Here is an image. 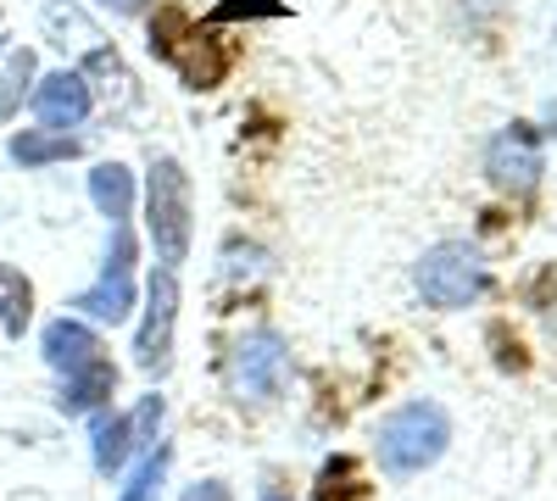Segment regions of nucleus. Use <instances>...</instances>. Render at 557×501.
Masks as SVG:
<instances>
[{"mask_svg": "<svg viewBox=\"0 0 557 501\" xmlns=\"http://www.w3.org/2000/svg\"><path fill=\"white\" fill-rule=\"evenodd\" d=\"M552 329H557V324H552Z\"/></svg>", "mask_w": 557, "mask_h": 501, "instance_id": "5701e85b", "label": "nucleus"}, {"mask_svg": "<svg viewBox=\"0 0 557 501\" xmlns=\"http://www.w3.org/2000/svg\"><path fill=\"white\" fill-rule=\"evenodd\" d=\"M28 324H34V285H28V273L0 262V329H7L12 340H23Z\"/></svg>", "mask_w": 557, "mask_h": 501, "instance_id": "4468645a", "label": "nucleus"}, {"mask_svg": "<svg viewBox=\"0 0 557 501\" xmlns=\"http://www.w3.org/2000/svg\"><path fill=\"white\" fill-rule=\"evenodd\" d=\"M173 324H178V279H173V267H157L151 285H146V324H139V335H134V362L146 374H168Z\"/></svg>", "mask_w": 557, "mask_h": 501, "instance_id": "0eeeda50", "label": "nucleus"}, {"mask_svg": "<svg viewBox=\"0 0 557 501\" xmlns=\"http://www.w3.org/2000/svg\"><path fill=\"white\" fill-rule=\"evenodd\" d=\"M262 501H290V490H273V485H268V490H262Z\"/></svg>", "mask_w": 557, "mask_h": 501, "instance_id": "4be33fe9", "label": "nucleus"}, {"mask_svg": "<svg viewBox=\"0 0 557 501\" xmlns=\"http://www.w3.org/2000/svg\"><path fill=\"white\" fill-rule=\"evenodd\" d=\"M112 390H117V368H112V356H107V362H96V368H84V374L62 379L57 406H62L67 418H78V413H101Z\"/></svg>", "mask_w": 557, "mask_h": 501, "instance_id": "9b49d317", "label": "nucleus"}, {"mask_svg": "<svg viewBox=\"0 0 557 501\" xmlns=\"http://www.w3.org/2000/svg\"><path fill=\"white\" fill-rule=\"evenodd\" d=\"M39 351H45V362H51L62 379H73V374H84V368H96V362H107L101 335L89 329L84 317H57V324H45Z\"/></svg>", "mask_w": 557, "mask_h": 501, "instance_id": "9d476101", "label": "nucleus"}, {"mask_svg": "<svg viewBox=\"0 0 557 501\" xmlns=\"http://www.w3.org/2000/svg\"><path fill=\"white\" fill-rule=\"evenodd\" d=\"M485 173H491L496 190H513V196L535 190L541 173H546V151H541L535 123H507L485 151Z\"/></svg>", "mask_w": 557, "mask_h": 501, "instance_id": "6e6552de", "label": "nucleus"}, {"mask_svg": "<svg viewBox=\"0 0 557 501\" xmlns=\"http://www.w3.org/2000/svg\"><path fill=\"white\" fill-rule=\"evenodd\" d=\"M128 451H134V424L123 413H101L96 418V468L112 479L128 463Z\"/></svg>", "mask_w": 557, "mask_h": 501, "instance_id": "2eb2a0df", "label": "nucleus"}, {"mask_svg": "<svg viewBox=\"0 0 557 501\" xmlns=\"http://www.w3.org/2000/svg\"><path fill=\"white\" fill-rule=\"evenodd\" d=\"M28 107H34V117H39V128H51V134H67V128H78L84 117H89V78L84 73H73V67H62V73H45L34 89H28Z\"/></svg>", "mask_w": 557, "mask_h": 501, "instance_id": "1a4fd4ad", "label": "nucleus"}, {"mask_svg": "<svg viewBox=\"0 0 557 501\" xmlns=\"http://www.w3.org/2000/svg\"><path fill=\"white\" fill-rule=\"evenodd\" d=\"M178 501H235V496H228V485H223V479H196Z\"/></svg>", "mask_w": 557, "mask_h": 501, "instance_id": "aec40b11", "label": "nucleus"}, {"mask_svg": "<svg viewBox=\"0 0 557 501\" xmlns=\"http://www.w3.org/2000/svg\"><path fill=\"white\" fill-rule=\"evenodd\" d=\"M290 0H218L212 23H240V17H278Z\"/></svg>", "mask_w": 557, "mask_h": 501, "instance_id": "a211bd4d", "label": "nucleus"}, {"mask_svg": "<svg viewBox=\"0 0 557 501\" xmlns=\"http://www.w3.org/2000/svg\"><path fill=\"white\" fill-rule=\"evenodd\" d=\"M7 151L23 167H51V162H73L78 156V140H73V134H51V128H23V134H12V140H7Z\"/></svg>", "mask_w": 557, "mask_h": 501, "instance_id": "ddd939ff", "label": "nucleus"}, {"mask_svg": "<svg viewBox=\"0 0 557 501\" xmlns=\"http://www.w3.org/2000/svg\"><path fill=\"white\" fill-rule=\"evenodd\" d=\"M412 279H418V296H424L430 306L457 312V306H469V301H480V296H485L491 267H485V256H480L474 246L446 240V246H430L424 256H418Z\"/></svg>", "mask_w": 557, "mask_h": 501, "instance_id": "7ed1b4c3", "label": "nucleus"}, {"mask_svg": "<svg viewBox=\"0 0 557 501\" xmlns=\"http://www.w3.org/2000/svg\"><path fill=\"white\" fill-rule=\"evenodd\" d=\"M446 446H451V418H446V406H435V401H407L374 429L380 468L391 479H412V474L435 468L446 458Z\"/></svg>", "mask_w": 557, "mask_h": 501, "instance_id": "f257e3e1", "label": "nucleus"}, {"mask_svg": "<svg viewBox=\"0 0 557 501\" xmlns=\"http://www.w3.org/2000/svg\"><path fill=\"white\" fill-rule=\"evenodd\" d=\"M28 78H34V51H12V57H7V78H0V117L17 112Z\"/></svg>", "mask_w": 557, "mask_h": 501, "instance_id": "f3484780", "label": "nucleus"}, {"mask_svg": "<svg viewBox=\"0 0 557 501\" xmlns=\"http://www.w3.org/2000/svg\"><path fill=\"white\" fill-rule=\"evenodd\" d=\"M168 463H173V451L168 446H151L146 458H139V468H134V479L123 485L117 501H157L162 485H168Z\"/></svg>", "mask_w": 557, "mask_h": 501, "instance_id": "dca6fc26", "label": "nucleus"}, {"mask_svg": "<svg viewBox=\"0 0 557 501\" xmlns=\"http://www.w3.org/2000/svg\"><path fill=\"white\" fill-rule=\"evenodd\" d=\"M146 229H151V246H157L162 267H178L184 256H190L196 196H190V173H184V162H173V156L151 162V178H146Z\"/></svg>", "mask_w": 557, "mask_h": 501, "instance_id": "f03ea898", "label": "nucleus"}, {"mask_svg": "<svg viewBox=\"0 0 557 501\" xmlns=\"http://www.w3.org/2000/svg\"><path fill=\"white\" fill-rule=\"evenodd\" d=\"M151 57L178 67L184 89H218L223 73H228V51L212 34H201L184 12H157V23H151Z\"/></svg>", "mask_w": 557, "mask_h": 501, "instance_id": "20e7f679", "label": "nucleus"}, {"mask_svg": "<svg viewBox=\"0 0 557 501\" xmlns=\"http://www.w3.org/2000/svg\"><path fill=\"white\" fill-rule=\"evenodd\" d=\"M285 379H290V351L273 329H257V335L235 340V351H228V385H235L240 396L273 401L278 390H285Z\"/></svg>", "mask_w": 557, "mask_h": 501, "instance_id": "423d86ee", "label": "nucleus"}, {"mask_svg": "<svg viewBox=\"0 0 557 501\" xmlns=\"http://www.w3.org/2000/svg\"><path fill=\"white\" fill-rule=\"evenodd\" d=\"M128 424H134V446H157V429H162V396H139V406L128 413Z\"/></svg>", "mask_w": 557, "mask_h": 501, "instance_id": "6ab92c4d", "label": "nucleus"}, {"mask_svg": "<svg viewBox=\"0 0 557 501\" xmlns=\"http://www.w3.org/2000/svg\"><path fill=\"white\" fill-rule=\"evenodd\" d=\"M89 201L101 206L107 223H128V212H134V173L123 162H101L96 173H89Z\"/></svg>", "mask_w": 557, "mask_h": 501, "instance_id": "f8f14e48", "label": "nucleus"}, {"mask_svg": "<svg viewBox=\"0 0 557 501\" xmlns=\"http://www.w3.org/2000/svg\"><path fill=\"white\" fill-rule=\"evenodd\" d=\"M134 229L128 223H112V251H107V267H101V279L78 290L67 306L73 317H96V324H123V317L134 312Z\"/></svg>", "mask_w": 557, "mask_h": 501, "instance_id": "39448f33", "label": "nucleus"}, {"mask_svg": "<svg viewBox=\"0 0 557 501\" xmlns=\"http://www.w3.org/2000/svg\"><path fill=\"white\" fill-rule=\"evenodd\" d=\"M112 12H146V0H107Z\"/></svg>", "mask_w": 557, "mask_h": 501, "instance_id": "412c9836", "label": "nucleus"}]
</instances>
